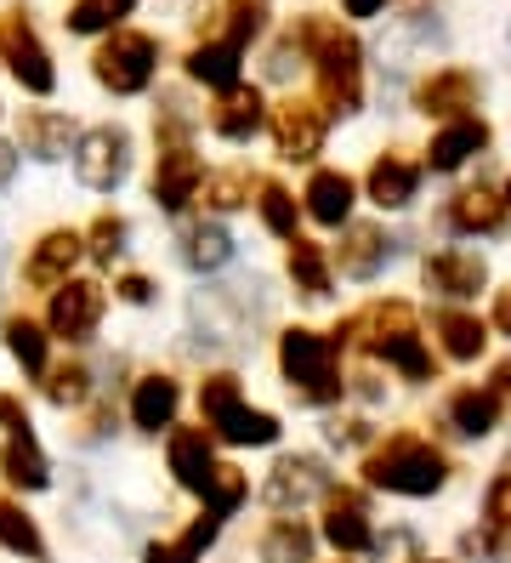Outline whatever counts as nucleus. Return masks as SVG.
Segmentation results:
<instances>
[{
  "instance_id": "obj_1",
  "label": "nucleus",
  "mask_w": 511,
  "mask_h": 563,
  "mask_svg": "<svg viewBox=\"0 0 511 563\" xmlns=\"http://www.w3.org/2000/svg\"><path fill=\"white\" fill-rule=\"evenodd\" d=\"M296 46L313 52V69H319V97L330 114H353L358 109V91H364V63H358V41L335 23L307 18L296 29Z\"/></svg>"
},
{
  "instance_id": "obj_2",
  "label": "nucleus",
  "mask_w": 511,
  "mask_h": 563,
  "mask_svg": "<svg viewBox=\"0 0 511 563\" xmlns=\"http://www.w3.org/2000/svg\"><path fill=\"white\" fill-rule=\"evenodd\" d=\"M364 478L375 489H392V495H437L449 484V461H443V450H432L426 439L398 433L364 461Z\"/></svg>"
},
{
  "instance_id": "obj_3",
  "label": "nucleus",
  "mask_w": 511,
  "mask_h": 563,
  "mask_svg": "<svg viewBox=\"0 0 511 563\" xmlns=\"http://www.w3.org/2000/svg\"><path fill=\"white\" fill-rule=\"evenodd\" d=\"M199 416H204V427H211L222 444H273V439H279V416L251 410L245 393H238V376H227V371L222 376H204Z\"/></svg>"
},
{
  "instance_id": "obj_4",
  "label": "nucleus",
  "mask_w": 511,
  "mask_h": 563,
  "mask_svg": "<svg viewBox=\"0 0 511 563\" xmlns=\"http://www.w3.org/2000/svg\"><path fill=\"white\" fill-rule=\"evenodd\" d=\"M279 371L285 382L301 393L307 405H330L341 399V371H335V342L319 336V330H285L279 336Z\"/></svg>"
},
{
  "instance_id": "obj_5",
  "label": "nucleus",
  "mask_w": 511,
  "mask_h": 563,
  "mask_svg": "<svg viewBox=\"0 0 511 563\" xmlns=\"http://www.w3.org/2000/svg\"><path fill=\"white\" fill-rule=\"evenodd\" d=\"M154 63H159V46L148 35H136V29H114V35L97 46L91 75L109 86L114 97H131V91H143L154 80Z\"/></svg>"
},
{
  "instance_id": "obj_6",
  "label": "nucleus",
  "mask_w": 511,
  "mask_h": 563,
  "mask_svg": "<svg viewBox=\"0 0 511 563\" xmlns=\"http://www.w3.org/2000/svg\"><path fill=\"white\" fill-rule=\"evenodd\" d=\"M75 172H80V183L97 188V194L120 188L125 172H131V137H125L120 125H91L86 137L75 143Z\"/></svg>"
},
{
  "instance_id": "obj_7",
  "label": "nucleus",
  "mask_w": 511,
  "mask_h": 563,
  "mask_svg": "<svg viewBox=\"0 0 511 563\" xmlns=\"http://www.w3.org/2000/svg\"><path fill=\"white\" fill-rule=\"evenodd\" d=\"M0 46H7V63H12V75H18V86H23V91L46 97V91L57 86L52 57H46V46H41V41H34V29L23 23V12H12V18H7V29H0Z\"/></svg>"
},
{
  "instance_id": "obj_8",
  "label": "nucleus",
  "mask_w": 511,
  "mask_h": 563,
  "mask_svg": "<svg viewBox=\"0 0 511 563\" xmlns=\"http://www.w3.org/2000/svg\"><path fill=\"white\" fill-rule=\"evenodd\" d=\"M97 319H102V285H91V279H68L63 290H52V313H46L52 336H63V342H86L91 330H97Z\"/></svg>"
},
{
  "instance_id": "obj_9",
  "label": "nucleus",
  "mask_w": 511,
  "mask_h": 563,
  "mask_svg": "<svg viewBox=\"0 0 511 563\" xmlns=\"http://www.w3.org/2000/svg\"><path fill=\"white\" fill-rule=\"evenodd\" d=\"M273 143H279L285 159H313L324 148V109L301 103V97L279 103L273 109Z\"/></svg>"
},
{
  "instance_id": "obj_10",
  "label": "nucleus",
  "mask_w": 511,
  "mask_h": 563,
  "mask_svg": "<svg viewBox=\"0 0 511 563\" xmlns=\"http://www.w3.org/2000/svg\"><path fill=\"white\" fill-rule=\"evenodd\" d=\"M199 183H204L199 154H193L188 143H170V148L159 154V172H154V200H159V211H182L193 194H199Z\"/></svg>"
},
{
  "instance_id": "obj_11",
  "label": "nucleus",
  "mask_w": 511,
  "mask_h": 563,
  "mask_svg": "<svg viewBox=\"0 0 511 563\" xmlns=\"http://www.w3.org/2000/svg\"><path fill=\"white\" fill-rule=\"evenodd\" d=\"M80 251H86V240L75 234V228H57V234H46L41 245L29 251L23 279H29V285H41V290H63L68 274H75V262H80Z\"/></svg>"
},
{
  "instance_id": "obj_12",
  "label": "nucleus",
  "mask_w": 511,
  "mask_h": 563,
  "mask_svg": "<svg viewBox=\"0 0 511 563\" xmlns=\"http://www.w3.org/2000/svg\"><path fill=\"white\" fill-rule=\"evenodd\" d=\"M262 91L256 86H233V91H222L216 97V109H211V131L216 137H227V143H251L256 131H262Z\"/></svg>"
},
{
  "instance_id": "obj_13",
  "label": "nucleus",
  "mask_w": 511,
  "mask_h": 563,
  "mask_svg": "<svg viewBox=\"0 0 511 563\" xmlns=\"http://www.w3.org/2000/svg\"><path fill=\"white\" fill-rule=\"evenodd\" d=\"M484 148H489V125L460 114V120H449V125H443L437 137H432L426 165H432V172H460V165H466L471 154H484Z\"/></svg>"
},
{
  "instance_id": "obj_14",
  "label": "nucleus",
  "mask_w": 511,
  "mask_h": 563,
  "mask_svg": "<svg viewBox=\"0 0 511 563\" xmlns=\"http://www.w3.org/2000/svg\"><path fill=\"white\" fill-rule=\"evenodd\" d=\"M170 473H177V484L193 489V495L211 489V473H216L211 433H199V427H182V433H170Z\"/></svg>"
},
{
  "instance_id": "obj_15",
  "label": "nucleus",
  "mask_w": 511,
  "mask_h": 563,
  "mask_svg": "<svg viewBox=\"0 0 511 563\" xmlns=\"http://www.w3.org/2000/svg\"><path fill=\"white\" fill-rule=\"evenodd\" d=\"M387 256H392V240L381 234V228H369V222L347 228V234H341V251H335V262H341L347 279H375L387 268Z\"/></svg>"
},
{
  "instance_id": "obj_16",
  "label": "nucleus",
  "mask_w": 511,
  "mask_h": 563,
  "mask_svg": "<svg viewBox=\"0 0 511 563\" xmlns=\"http://www.w3.org/2000/svg\"><path fill=\"white\" fill-rule=\"evenodd\" d=\"M484 279H489V268H484V256H471V251H437V256H426V285L437 296H477Z\"/></svg>"
},
{
  "instance_id": "obj_17",
  "label": "nucleus",
  "mask_w": 511,
  "mask_h": 563,
  "mask_svg": "<svg viewBox=\"0 0 511 563\" xmlns=\"http://www.w3.org/2000/svg\"><path fill=\"white\" fill-rule=\"evenodd\" d=\"M324 541L335 547V552H364V547H375V536H369V518H364V501L353 489H335L330 495V512H324Z\"/></svg>"
},
{
  "instance_id": "obj_18",
  "label": "nucleus",
  "mask_w": 511,
  "mask_h": 563,
  "mask_svg": "<svg viewBox=\"0 0 511 563\" xmlns=\"http://www.w3.org/2000/svg\"><path fill=\"white\" fill-rule=\"evenodd\" d=\"M177 405H182V387L170 376H143L131 393V421L143 427V433H159V427L177 421Z\"/></svg>"
},
{
  "instance_id": "obj_19",
  "label": "nucleus",
  "mask_w": 511,
  "mask_h": 563,
  "mask_svg": "<svg viewBox=\"0 0 511 563\" xmlns=\"http://www.w3.org/2000/svg\"><path fill=\"white\" fill-rule=\"evenodd\" d=\"M307 217L324 228H347L353 217V177L347 172H313L307 183Z\"/></svg>"
},
{
  "instance_id": "obj_20",
  "label": "nucleus",
  "mask_w": 511,
  "mask_h": 563,
  "mask_svg": "<svg viewBox=\"0 0 511 563\" xmlns=\"http://www.w3.org/2000/svg\"><path fill=\"white\" fill-rule=\"evenodd\" d=\"M415 103H421V114H455L460 120L477 103V80L466 69H437L432 80H421Z\"/></svg>"
},
{
  "instance_id": "obj_21",
  "label": "nucleus",
  "mask_w": 511,
  "mask_h": 563,
  "mask_svg": "<svg viewBox=\"0 0 511 563\" xmlns=\"http://www.w3.org/2000/svg\"><path fill=\"white\" fill-rule=\"evenodd\" d=\"M324 489V467L313 455H285L279 467H273L267 478V501L273 507H290V501H307V495H319Z\"/></svg>"
},
{
  "instance_id": "obj_22",
  "label": "nucleus",
  "mask_w": 511,
  "mask_h": 563,
  "mask_svg": "<svg viewBox=\"0 0 511 563\" xmlns=\"http://www.w3.org/2000/svg\"><path fill=\"white\" fill-rule=\"evenodd\" d=\"M415 183H421V172L409 159H398V154L369 165V200L381 206V211H403L409 200H415Z\"/></svg>"
},
{
  "instance_id": "obj_23",
  "label": "nucleus",
  "mask_w": 511,
  "mask_h": 563,
  "mask_svg": "<svg viewBox=\"0 0 511 563\" xmlns=\"http://www.w3.org/2000/svg\"><path fill=\"white\" fill-rule=\"evenodd\" d=\"M449 421H455V433H466V439H489L495 421H500V393L495 387H460L449 399Z\"/></svg>"
},
{
  "instance_id": "obj_24",
  "label": "nucleus",
  "mask_w": 511,
  "mask_h": 563,
  "mask_svg": "<svg viewBox=\"0 0 511 563\" xmlns=\"http://www.w3.org/2000/svg\"><path fill=\"white\" fill-rule=\"evenodd\" d=\"M0 473H7V484H18V489H46L52 484V467H46L41 444H34V433H12L7 439V450H0Z\"/></svg>"
},
{
  "instance_id": "obj_25",
  "label": "nucleus",
  "mask_w": 511,
  "mask_h": 563,
  "mask_svg": "<svg viewBox=\"0 0 511 563\" xmlns=\"http://www.w3.org/2000/svg\"><path fill=\"white\" fill-rule=\"evenodd\" d=\"M449 222L460 228V234H500L506 228V200H495L489 188H466V194H455Z\"/></svg>"
},
{
  "instance_id": "obj_26",
  "label": "nucleus",
  "mask_w": 511,
  "mask_h": 563,
  "mask_svg": "<svg viewBox=\"0 0 511 563\" xmlns=\"http://www.w3.org/2000/svg\"><path fill=\"white\" fill-rule=\"evenodd\" d=\"M188 75H193L199 86L233 91V86H238V46H233V41H211V46H193V52H188Z\"/></svg>"
},
{
  "instance_id": "obj_27",
  "label": "nucleus",
  "mask_w": 511,
  "mask_h": 563,
  "mask_svg": "<svg viewBox=\"0 0 511 563\" xmlns=\"http://www.w3.org/2000/svg\"><path fill=\"white\" fill-rule=\"evenodd\" d=\"M432 330L443 336V353H449V358H477V353L489 347V324H484V319H471V313H455V308H449V313H437Z\"/></svg>"
},
{
  "instance_id": "obj_28",
  "label": "nucleus",
  "mask_w": 511,
  "mask_h": 563,
  "mask_svg": "<svg viewBox=\"0 0 511 563\" xmlns=\"http://www.w3.org/2000/svg\"><path fill=\"white\" fill-rule=\"evenodd\" d=\"M182 256H188V268H199V274H216L222 262L233 256V240L222 234L216 222H199V228H188V234H182Z\"/></svg>"
},
{
  "instance_id": "obj_29",
  "label": "nucleus",
  "mask_w": 511,
  "mask_h": 563,
  "mask_svg": "<svg viewBox=\"0 0 511 563\" xmlns=\"http://www.w3.org/2000/svg\"><path fill=\"white\" fill-rule=\"evenodd\" d=\"M0 547L29 558V563H41L46 558V541H41V529H34V518L18 507V501H0Z\"/></svg>"
},
{
  "instance_id": "obj_30",
  "label": "nucleus",
  "mask_w": 511,
  "mask_h": 563,
  "mask_svg": "<svg viewBox=\"0 0 511 563\" xmlns=\"http://www.w3.org/2000/svg\"><path fill=\"white\" fill-rule=\"evenodd\" d=\"M262 563H313V536L296 518H279L262 536Z\"/></svg>"
},
{
  "instance_id": "obj_31",
  "label": "nucleus",
  "mask_w": 511,
  "mask_h": 563,
  "mask_svg": "<svg viewBox=\"0 0 511 563\" xmlns=\"http://www.w3.org/2000/svg\"><path fill=\"white\" fill-rule=\"evenodd\" d=\"M290 279H296V290L301 296H330V262H324V251L319 245H307L301 234L290 240Z\"/></svg>"
},
{
  "instance_id": "obj_32",
  "label": "nucleus",
  "mask_w": 511,
  "mask_h": 563,
  "mask_svg": "<svg viewBox=\"0 0 511 563\" xmlns=\"http://www.w3.org/2000/svg\"><path fill=\"white\" fill-rule=\"evenodd\" d=\"M23 148H29V154H41V159L68 154V120H63V114H52V109L23 114Z\"/></svg>"
},
{
  "instance_id": "obj_33",
  "label": "nucleus",
  "mask_w": 511,
  "mask_h": 563,
  "mask_svg": "<svg viewBox=\"0 0 511 563\" xmlns=\"http://www.w3.org/2000/svg\"><path fill=\"white\" fill-rule=\"evenodd\" d=\"M7 347L29 376H46V330L34 319H7Z\"/></svg>"
},
{
  "instance_id": "obj_34",
  "label": "nucleus",
  "mask_w": 511,
  "mask_h": 563,
  "mask_svg": "<svg viewBox=\"0 0 511 563\" xmlns=\"http://www.w3.org/2000/svg\"><path fill=\"white\" fill-rule=\"evenodd\" d=\"M131 7L136 0H75L63 23L75 29V35H97V29H114L120 18H131Z\"/></svg>"
},
{
  "instance_id": "obj_35",
  "label": "nucleus",
  "mask_w": 511,
  "mask_h": 563,
  "mask_svg": "<svg viewBox=\"0 0 511 563\" xmlns=\"http://www.w3.org/2000/svg\"><path fill=\"white\" fill-rule=\"evenodd\" d=\"M245 495H251L245 473H238V467H216L211 473V489H204V507H211L216 518H227V512L245 507Z\"/></svg>"
},
{
  "instance_id": "obj_36",
  "label": "nucleus",
  "mask_w": 511,
  "mask_h": 563,
  "mask_svg": "<svg viewBox=\"0 0 511 563\" xmlns=\"http://www.w3.org/2000/svg\"><path fill=\"white\" fill-rule=\"evenodd\" d=\"M256 206H262V222L273 228V234H279V240H296V200H290V188L267 183Z\"/></svg>"
},
{
  "instance_id": "obj_37",
  "label": "nucleus",
  "mask_w": 511,
  "mask_h": 563,
  "mask_svg": "<svg viewBox=\"0 0 511 563\" xmlns=\"http://www.w3.org/2000/svg\"><path fill=\"white\" fill-rule=\"evenodd\" d=\"M204 200H211L216 211H238L251 200V177L245 172H216V177H204Z\"/></svg>"
},
{
  "instance_id": "obj_38",
  "label": "nucleus",
  "mask_w": 511,
  "mask_h": 563,
  "mask_svg": "<svg viewBox=\"0 0 511 563\" xmlns=\"http://www.w3.org/2000/svg\"><path fill=\"white\" fill-rule=\"evenodd\" d=\"M227 18H233V46H245L251 35H262V18H267V0H233L227 7Z\"/></svg>"
},
{
  "instance_id": "obj_39",
  "label": "nucleus",
  "mask_w": 511,
  "mask_h": 563,
  "mask_svg": "<svg viewBox=\"0 0 511 563\" xmlns=\"http://www.w3.org/2000/svg\"><path fill=\"white\" fill-rule=\"evenodd\" d=\"M120 251H125V222L120 217H97L91 222V256L97 262H114Z\"/></svg>"
},
{
  "instance_id": "obj_40",
  "label": "nucleus",
  "mask_w": 511,
  "mask_h": 563,
  "mask_svg": "<svg viewBox=\"0 0 511 563\" xmlns=\"http://www.w3.org/2000/svg\"><path fill=\"white\" fill-rule=\"evenodd\" d=\"M86 364H63V371H52V382H46V393H52V405H75V399H86Z\"/></svg>"
},
{
  "instance_id": "obj_41",
  "label": "nucleus",
  "mask_w": 511,
  "mask_h": 563,
  "mask_svg": "<svg viewBox=\"0 0 511 563\" xmlns=\"http://www.w3.org/2000/svg\"><path fill=\"white\" fill-rule=\"evenodd\" d=\"M484 512H489V523L500 529V536H511V473H500V478L489 484V501H484Z\"/></svg>"
},
{
  "instance_id": "obj_42",
  "label": "nucleus",
  "mask_w": 511,
  "mask_h": 563,
  "mask_svg": "<svg viewBox=\"0 0 511 563\" xmlns=\"http://www.w3.org/2000/svg\"><path fill=\"white\" fill-rule=\"evenodd\" d=\"M148 563H199V558H193L182 541H170V547H165V541H154V547H148Z\"/></svg>"
},
{
  "instance_id": "obj_43",
  "label": "nucleus",
  "mask_w": 511,
  "mask_h": 563,
  "mask_svg": "<svg viewBox=\"0 0 511 563\" xmlns=\"http://www.w3.org/2000/svg\"><path fill=\"white\" fill-rule=\"evenodd\" d=\"M0 427H7V433H29L23 405H18V399H7V393H0Z\"/></svg>"
},
{
  "instance_id": "obj_44",
  "label": "nucleus",
  "mask_w": 511,
  "mask_h": 563,
  "mask_svg": "<svg viewBox=\"0 0 511 563\" xmlns=\"http://www.w3.org/2000/svg\"><path fill=\"white\" fill-rule=\"evenodd\" d=\"M120 296H125V302H148V296H154V285H148L143 274H131V279H120Z\"/></svg>"
},
{
  "instance_id": "obj_45",
  "label": "nucleus",
  "mask_w": 511,
  "mask_h": 563,
  "mask_svg": "<svg viewBox=\"0 0 511 563\" xmlns=\"http://www.w3.org/2000/svg\"><path fill=\"white\" fill-rule=\"evenodd\" d=\"M341 7H347V18H375L387 0H341Z\"/></svg>"
},
{
  "instance_id": "obj_46",
  "label": "nucleus",
  "mask_w": 511,
  "mask_h": 563,
  "mask_svg": "<svg viewBox=\"0 0 511 563\" xmlns=\"http://www.w3.org/2000/svg\"><path fill=\"white\" fill-rule=\"evenodd\" d=\"M495 324L511 336V290H500V296H495Z\"/></svg>"
},
{
  "instance_id": "obj_47",
  "label": "nucleus",
  "mask_w": 511,
  "mask_h": 563,
  "mask_svg": "<svg viewBox=\"0 0 511 563\" xmlns=\"http://www.w3.org/2000/svg\"><path fill=\"white\" fill-rule=\"evenodd\" d=\"M12 172H18V148H7V143H0V188L12 183Z\"/></svg>"
},
{
  "instance_id": "obj_48",
  "label": "nucleus",
  "mask_w": 511,
  "mask_h": 563,
  "mask_svg": "<svg viewBox=\"0 0 511 563\" xmlns=\"http://www.w3.org/2000/svg\"><path fill=\"white\" fill-rule=\"evenodd\" d=\"M495 393H500V399H511V358L495 364Z\"/></svg>"
},
{
  "instance_id": "obj_49",
  "label": "nucleus",
  "mask_w": 511,
  "mask_h": 563,
  "mask_svg": "<svg viewBox=\"0 0 511 563\" xmlns=\"http://www.w3.org/2000/svg\"><path fill=\"white\" fill-rule=\"evenodd\" d=\"M421 563H437V558H421Z\"/></svg>"
},
{
  "instance_id": "obj_50",
  "label": "nucleus",
  "mask_w": 511,
  "mask_h": 563,
  "mask_svg": "<svg viewBox=\"0 0 511 563\" xmlns=\"http://www.w3.org/2000/svg\"><path fill=\"white\" fill-rule=\"evenodd\" d=\"M506 194H511V188H506Z\"/></svg>"
}]
</instances>
